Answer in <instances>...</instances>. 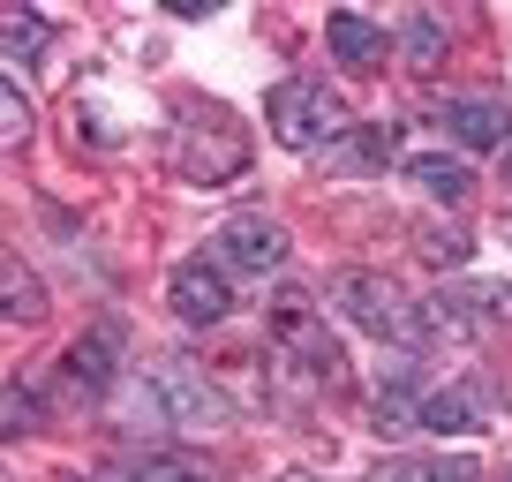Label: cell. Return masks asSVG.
<instances>
[{"mask_svg":"<svg viewBox=\"0 0 512 482\" xmlns=\"http://www.w3.org/2000/svg\"><path fill=\"white\" fill-rule=\"evenodd\" d=\"M505 241H512V219H505Z\"/></svg>","mask_w":512,"mask_h":482,"instance_id":"cell-23","label":"cell"},{"mask_svg":"<svg viewBox=\"0 0 512 482\" xmlns=\"http://www.w3.org/2000/svg\"><path fill=\"white\" fill-rule=\"evenodd\" d=\"M437 121L452 129V144L497 151V144H505V129H512V106H505V98H490V91H452L445 106H437Z\"/></svg>","mask_w":512,"mask_h":482,"instance_id":"cell-6","label":"cell"},{"mask_svg":"<svg viewBox=\"0 0 512 482\" xmlns=\"http://www.w3.org/2000/svg\"><path fill=\"white\" fill-rule=\"evenodd\" d=\"M23 430H38V400L23 385H8V437H23Z\"/></svg>","mask_w":512,"mask_h":482,"instance_id":"cell-20","label":"cell"},{"mask_svg":"<svg viewBox=\"0 0 512 482\" xmlns=\"http://www.w3.org/2000/svg\"><path fill=\"white\" fill-rule=\"evenodd\" d=\"M422 430L430 437H467V430H482V415H475L467 392H430V400H422Z\"/></svg>","mask_w":512,"mask_h":482,"instance_id":"cell-12","label":"cell"},{"mask_svg":"<svg viewBox=\"0 0 512 482\" xmlns=\"http://www.w3.org/2000/svg\"><path fill=\"white\" fill-rule=\"evenodd\" d=\"M0 38H8V61H23V53L46 46V23H38V16H8V31H0Z\"/></svg>","mask_w":512,"mask_h":482,"instance_id":"cell-19","label":"cell"},{"mask_svg":"<svg viewBox=\"0 0 512 482\" xmlns=\"http://www.w3.org/2000/svg\"><path fill=\"white\" fill-rule=\"evenodd\" d=\"M324 46L339 53L347 68H384V53H392V38L377 31L369 16H354V8H339V16H324Z\"/></svg>","mask_w":512,"mask_h":482,"instance_id":"cell-8","label":"cell"},{"mask_svg":"<svg viewBox=\"0 0 512 482\" xmlns=\"http://www.w3.org/2000/svg\"><path fill=\"white\" fill-rule=\"evenodd\" d=\"M339 309H347V324H362L369 339H392V347H415L422 339V317L400 302V287L384 272H339Z\"/></svg>","mask_w":512,"mask_h":482,"instance_id":"cell-4","label":"cell"},{"mask_svg":"<svg viewBox=\"0 0 512 482\" xmlns=\"http://www.w3.org/2000/svg\"><path fill=\"white\" fill-rule=\"evenodd\" d=\"M211 264H219V272L264 279V272H279V264H287V234H279L272 219H234V226L219 234V249H211Z\"/></svg>","mask_w":512,"mask_h":482,"instance_id":"cell-5","label":"cell"},{"mask_svg":"<svg viewBox=\"0 0 512 482\" xmlns=\"http://www.w3.org/2000/svg\"><path fill=\"white\" fill-rule=\"evenodd\" d=\"M369 482H482V475H475V460H445L437 452V460H384Z\"/></svg>","mask_w":512,"mask_h":482,"instance_id":"cell-11","label":"cell"},{"mask_svg":"<svg viewBox=\"0 0 512 482\" xmlns=\"http://www.w3.org/2000/svg\"><path fill=\"white\" fill-rule=\"evenodd\" d=\"M128 482H211V467H196V460H174V452H159V460H144Z\"/></svg>","mask_w":512,"mask_h":482,"instance_id":"cell-17","label":"cell"},{"mask_svg":"<svg viewBox=\"0 0 512 482\" xmlns=\"http://www.w3.org/2000/svg\"><path fill=\"white\" fill-rule=\"evenodd\" d=\"M369 415H377V437H400V430H422V400H415V392L400 385V377H392V385L377 392V407H369Z\"/></svg>","mask_w":512,"mask_h":482,"instance_id":"cell-14","label":"cell"},{"mask_svg":"<svg viewBox=\"0 0 512 482\" xmlns=\"http://www.w3.org/2000/svg\"><path fill=\"white\" fill-rule=\"evenodd\" d=\"M400 53H407V68H422V76H430V68L445 61V31H437V16H407Z\"/></svg>","mask_w":512,"mask_h":482,"instance_id":"cell-16","label":"cell"},{"mask_svg":"<svg viewBox=\"0 0 512 482\" xmlns=\"http://www.w3.org/2000/svg\"><path fill=\"white\" fill-rule=\"evenodd\" d=\"M287 482H309V475H287Z\"/></svg>","mask_w":512,"mask_h":482,"instance_id":"cell-24","label":"cell"},{"mask_svg":"<svg viewBox=\"0 0 512 482\" xmlns=\"http://www.w3.org/2000/svg\"><path fill=\"white\" fill-rule=\"evenodd\" d=\"M121 422L128 430H219L226 400H219V385H204V377L181 362V354H166L159 370H144V377L121 385Z\"/></svg>","mask_w":512,"mask_h":482,"instance_id":"cell-1","label":"cell"},{"mask_svg":"<svg viewBox=\"0 0 512 482\" xmlns=\"http://www.w3.org/2000/svg\"><path fill=\"white\" fill-rule=\"evenodd\" d=\"M106 354H113V332L76 339V347L61 354V377H68L76 392H106V385H113V362H106Z\"/></svg>","mask_w":512,"mask_h":482,"instance_id":"cell-9","label":"cell"},{"mask_svg":"<svg viewBox=\"0 0 512 482\" xmlns=\"http://www.w3.org/2000/svg\"><path fill=\"white\" fill-rule=\"evenodd\" d=\"M264 121H272V136L287 151H317V144H332V136L347 129L354 113L324 76H287L272 98H264Z\"/></svg>","mask_w":512,"mask_h":482,"instance_id":"cell-3","label":"cell"},{"mask_svg":"<svg viewBox=\"0 0 512 482\" xmlns=\"http://www.w3.org/2000/svg\"><path fill=\"white\" fill-rule=\"evenodd\" d=\"M475 309H467V294H437V302H422V339H445V347H467L475 339Z\"/></svg>","mask_w":512,"mask_h":482,"instance_id":"cell-10","label":"cell"},{"mask_svg":"<svg viewBox=\"0 0 512 482\" xmlns=\"http://www.w3.org/2000/svg\"><path fill=\"white\" fill-rule=\"evenodd\" d=\"M505 174H512V151H505Z\"/></svg>","mask_w":512,"mask_h":482,"instance_id":"cell-22","label":"cell"},{"mask_svg":"<svg viewBox=\"0 0 512 482\" xmlns=\"http://www.w3.org/2000/svg\"><path fill=\"white\" fill-rule=\"evenodd\" d=\"M166 159H174L181 181H204V189H219V181H234L241 166H249V136H241V121L226 106H204L189 113V121H174V136H166Z\"/></svg>","mask_w":512,"mask_h":482,"instance_id":"cell-2","label":"cell"},{"mask_svg":"<svg viewBox=\"0 0 512 482\" xmlns=\"http://www.w3.org/2000/svg\"><path fill=\"white\" fill-rule=\"evenodd\" d=\"M422 257H437V264H467V257H475V241H467L460 226H430V234H422Z\"/></svg>","mask_w":512,"mask_h":482,"instance_id":"cell-18","label":"cell"},{"mask_svg":"<svg viewBox=\"0 0 512 482\" xmlns=\"http://www.w3.org/2000/svg\"><path fill=\"white\" fill-rule=\"evenodd\" d=\"M166 302H174L181 324H219L226 309H234V294H226V272H219V264L189 257V264H174V279H166Z\"/></svg>","mask_w":512,"mask_h":482,"instance_id":"cell-7","label":"cell"},{"mask_svg":"<svg viewBox=\"0 0 512 482\" xmlns=\"http://www.w3.org/2000/svg\"><path fill=\"white\" fill-rule=\"evenodd\" d=\"M0 113H8V144H23V136H31V106H23V91H16V83L0 91Z\"/></svg>","mask_w":512,"mask_h":482,"instance_id":"cell-21","label":"cell"},{"mask_svg":"<svg viewBox=\"0 0 512 482\" xmlns=\"http://www.w3.org/2000/svg\"><path fill=\"white\" fill-rule=\"evenodd\" d=\"M407 174H415V181H422V196H437V204H460V196L475 189V174H467L460 159H415Z\"/></svg>","mask_w":512,"mask_h":482,"instance_id":"cell-13","label":"cell"},{"mask_svg":"<svg viewBox=\"0 0 512 482\" xmlns=\"http://www.w3.org/2000/svg\"><path fill=\"white\" fill-rule=\"evenodd\" d=\"M46 317V287L38 272H23V257H8V324H38Z\"/></svg>","mask_w":512,"mask_h":482,"instance_id":"cell-15","label":"cell"}]
</instances>
